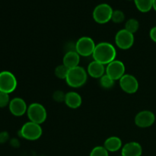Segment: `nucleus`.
Masks as SVG:
<instances>
[{
	"mask_svg": "<svg viewBox=\"0 0 156 156\" xmlns=\"http://www.w3.org/2000/svg\"><path fill=\"white\" fill-rule=\"evenodd\" d=\"M92 56L94 60L103 65H108L116 59L117 50L110 43L100 42L96 44Z\"/></svg>",
	"mask_w": 156,
	"mask_h": 156,
	"instance_id": "1",
	"label": "nucleus"
},
{
	"mask_svg": "<svg viewBox=\"0 0 156 156\" xmlns=\"http://www.w3.org/2000/svg\"><path fill=\"white\" fill-rule=\"evenodd\" d=\"M87 79H88L87 71L83 67L79 66L69 70L66 82L69 86L77 88L83 86L87 82Z\"/></svg>",
	"mask_w": 156,
	"mask_h": 156,
	"instance_id": "2",
	"label": "nucleus"
},
{
	"mask_svg": "<svg viewBox=\"0 0 156 156\" xmlns=\"http://www.w3.org/2000/svg\"><path fill=\"white\" fill-rule=\"evenodd\" d=\"M20 136L24 140L34 141L41 138L43 130L41 125L34 122L29 121L24 123L19 131Z\"/></svg>",
	"mask_w": 156,
	"mask_h": 156,
	"instance_id": "3",
	"label": "nucleus"
},
{
	"mask_svg": "<svg viewBox=\"0 0 156 156\" xmlns=\"http://www.w3.org/2000/svg\"><path fill=\"white\" fill-rule=\"evenodd\" d=\"M27 115L30 121L41 125L47 119V113L41 104L32 103L27 107Z\"/></svg>",
	"mask_w": 156,
	"mask_h": 156,
	"instance_id": "4",
	"label": "nucleus"
},
{
	"mask_svg": "<svg viewBox=\"0 0 156 156\" xmlns=\"http://www.w3.org/2000/svg\"><path fill=\"white\" fill-rule=\"evenodd\" d=\"M113 12L114 10L110 5L107 3H101L94 8L92 16L94 21L98 24H106L108 21H111Z\"/></svg>",
	"mask_w": 156,
	"mask_h": 156,
	"instance_id": "5",
	"label": "nucleus"
},
{
	"mask_svg": "<svg viewBox=\"0 0 156 156\" xmlns=\"http://www.w3.org/2000/svg\"><path fill=\"white\" fill-rule=\"evenodd\" d=\"M17 85L18 82L13 73L9 71L0 72V91L10 94L16 89Z\"/></svg>",
	"mask_w": 156,
	"mask_h": 156,
	"instance_id": "6",
	"label": "nucleus"
},
{
	"mask_svg": "<svg viewBox=\"0 0 156 156\" xmlns=\"http://www.w3.org/2000/svg\"><path fill=\"white\" fill-rule=\"evenodd\" d=\"M95 46L96 44L92 38L84 36L78 40L75 48L79 56L86 57V56H89L93 54Z\"/></svg>",
	"mask_w": 156,
	"mask_h": 156,
	"instance_id": "7",
	"label": "nucleus"
},
{
	"mask_svg": "<svg viewBox=\"0 0 156 156\" xmlns=\"http://www.w3.org/2000/svg\"><path fill=\"white\" fill-rule=\"evenodd\" d=\"M115 43L121 50H128L134 44V36L126 29H121L115 35Z\"/></svg>",
	"mask_w": 156,
	"mask_h": 156,
	"instance_id": "8",
	"label": "nucleus"
},
{
	"mask_svg": "<svg viewBox=\"0 0 156 156\" xmlns=\"http://www.w3.org/2000/svg\"><path fill=\"white\" fill-rule=\"evenodd\" d=\"M125 70H126V68L123 62L115 59L107 65L105 73L113 80L116 81L120 80L124 76Z\"/></svg>",
	"mask_w": 156,
	"mask_h": 156,
	"instance_id": "9",
	"label": "nucleus"
},
{
	"mask_svg": "<svg viewBox=\"0 0 156 156\" xmlns=\"http://www.w3.org/2000/svg\"><path fill=\"white\" fill-rule=\"evenodd\" d=\"M120 87L127 94H134L139 89V82L135 76L130 74H125L119 80Z\"/></svg>",
	"mask_w": 156,
	"mask_h": 156,
	"instance_id": "10",
	"label": "nucleus"
},
{
	"mask_svg": "<svg viewBox=\"0 0 156 156\" xmlns=\"http://www.w3.org/2000/svg\"><path fill=\"white\" fill-rule=\"evenodd\" d=\"M155 121V115L150 111H142L135 117V123L138 127L148 128L153 125Z\"/></svg>",
	"mask_w": 156,
	"mask_h": 156,
	"instance_id": "11",
	"label": "nucleus"
},
{
	"mask_svg": "<svg viewBox=\"0 0 156 156\" xmlns=\"http://www.w3.org/2000/svg\"><path fill=\"white\" fill-rule=\"evenodd\" d=\"M9 111L15 117H21L27 113V106L24 99L21 98H14L9 105Z\"/></svg>",
	"mask_w": 156,
	"mask_h": 156,
	"instance_id": "12",
	"label": "nucleus"
},
{
	"mask_svg": "<svg viewBox=\"0 0 156 156\" xmlns=\"http://www.w3.org/2000/svg\"><path fill=\"white\" fill-rule=\"evenodd\" d=\"M142 154L143 148L136 142H129L123 146L121 149L122 156H141Z\"/></svg>",
	"mask_w": 156,
	"mask_h": 156,
	"instance_id": "13",
	"label": "nucleus"
},
{
	"mask_svg": "<svg viewBox=\"0 0 156 156\" xmlns=\"http://www.w3.org/2000/svg\"><path fill=\"white\" fill-rule=\"evenodd\" d=\"M105 70L106 68L105 67V65L95 60H93L88 64L87 73L94 79H100L105 75Z\"/></svg>",
	"mask_w": 156,
	"mask_h": 156,
	"instance_id": "14",
	"label": "nucleus"
},
{
	"mask_svg": "<svg viewBox=\"0 0 156 156\" xmlns=\"http://www.w3.org/2000/svg\"><path fill=\"white\" fill-rule=\"evenodd\" d=\"M80 62V56L76 51H69L64 55L62 59V64L66 66L69 69L79 66Z\"/></svg>",
	"mask_w": 156,
	"mask_h": 156,
	"instance_id": "15",
	"label": "nucleus"
},
{
	"mask_svg": "<svg viewBox=\"0 0 156 156\" xmlns=\"http://www.w3.org/2000/svg\"><path fill=\"white\" fill-rule=\"evenodd\" d=\"M64 103L69 108L76 109L81 106L82 103V99L79 93L76 92V91H69L66 94Z\"/></svg>",
	"mask_w": 156,
	"mask_h": 156,
	"instance_id": "16",
	"label": "nucleus"
},
{
	"mask_svg": "<svg viewBox=\"0 0 156 156\" xmlns=\"http://www.w3.org/2000/svg\"><path fill=\"white\" fill-rule=\"evenodd\" d=\"M104 147L108 151V152H114L122 149L123 144H122L121 140L119 137L111 136L105 141Z\"/></svg>",
	"mask_w": 156,
	"mask_h": 156,
	"instance_id": "17",
	"label": "nucleus"
},
{
	"mask_svg": "<svg viewBox=\"0 0 156 156\" xmlns=\"http://www.w3.org/2000/svg\"><path fill=\"white\" fill-rule=\"evenodd\" d=\"M136 6L140 12L146 13L153 9V0H134Z\"/></svg>",
	"mask_w": 156,
	"mask_h": 156,
	"instance_id": "18",
	"label": "nucleus"
},
{
	"mask_svg": "<svg viewBox=\"0 0 156 156\" xmlns=\"http://www.w3.org/2000/svg\"><path fill=\"white\" fill-rule=\"evenodd\" d=\"M139 28H140V23H139L138 20L135 19V18H129L125 24L124 29H126L127 31L130 32L133 34H134L139 30Z\"/></svg>",
	"mask_w": 156,
	"mask_h": 156,
	"instance_id": "19",
	"label": "nucleus"
},
{
	"mask_svg": "<svg viewBox=\"0 0 156 156\" xmlns=\"http://www.w3.org/2000/svg\"><path fill=\"white\" fill-rule=\"evenodd\" d=\"M69 70V69L66 66H65L63 64H61V65L57 66L56 67L54 70V73L58 79H65L66 80L67 75H68Z\"/></svg>",
	"mask_w": 156,
	"mask_h": 156,
	"instance_id": "20",
	"label": "nucleus"
},
{
	"mask_svg": "<svg viewBox=\"0 0 156 156\" xmlns=\"http://www.w3.org/2000/svg\"><path fill=\"white\" fill-rule=\"evenodd\" d=\"M100 85L105 89H110L114 86V80L110 78L108 75L105 74L101 78H100Z\"/></svg>",
	"mask_w": 156,
	"mask_h": 156,
	"instance_id": "21",
	"label": "nucleus"
},
{
	"mask_svg": "<svg viewBox=\"0 0 156 156\" xmlns=\"http://www.w3.org/2000/svg\"><path fill=\"white\" fill-rule=\"evenodd\" d=\"M89 156H109V153L104 146H98L91 151Z\"/></svg>",
	"mask_w": 156,
	"mask_h": 156,
	"instance_id": "22",
	"label": "nucleus"
},
{
	"mask_svg": "<svg viewBox=\"0 0 156 156\" xmlns=\"http://www.w3.org/2000/svg\"><path fill=\"white\" fill-rule=\"evenodd\" d=\"M125 15L121 10H114L111 16V21L114 23H121L124 21Z\"/></svg>",
	"mask_w": 156,
	"mask_h": 156,
	"instance_id": "23",
	"label": "nucleus"
},
{
	"mask_svg": "<svg viewBox=\"0 0 156 156\" xmlns=\"http://www.w3.org/2000/svg\"><path fill=\"white\" fill-rule=\"evenodd\" d=\"M10 101L11 100L10 98H9V94L0 91V108H5L6 106L9 105Z\"/></svg>",
	"mask_w": 156,
	"mask_h": 156,
	"instance_id": "24",
	"label": "nucleus"
},
{
	"mask_svg": "<svg viewBox=\"0 0 156 156\" xmlns=\"http://www.w3.org/2000/svg\"><path fill=\"white\" fill-rule=\"evenodd\" d=\"M53 100L56 101V102H64L65 101L66 94L62 91H56L53 93Z\"/></svg>",
	"mask_w": 156,
	"mask_h": 156,
	"instance_id": "25",
	"label": "nucleus"
},
{
	"mask_svg": "<svg viewBox=\"0 0 156 156\" xmlns=\"http://www.w3.org/2000/svg\"><path fill=\"white\" fill-rule=\"evenodd\" d=\"M9 134L7 132L0 133V143H4L9 140Z\"/></svg>",
	"mask_w": 156,
	"mask_h": 156,
	"instance_id": "26",
	"label": "nucleus"
},
{
	"mask_svg": "<svg viewBox=\"0 0 156 156\" xmlns=\"http://www.w3.org/2000/svg\"><path fill=\"white\" fill-rule=\"evenodd\" d=\"M149 37L152 39V41L156 43V26L153 27L149 31Z\"/></svg>",
	"mask_w": 156,
	"mask_h": 156,
	"instance_id": "27",
	"label": "nucleus"
},
{
	"mask_svg": "<svg viewBox=\"0 0 156 156\" xmlns=\"http://www.w3.org/2000/svg\"><path fill=\"white\" fill-rule=\"evenodd\" d=\"M153 9L156 11V0H153Z\"/></svg>",
	"mask_w": 156,
	"mask_h": 156,
	"instance_id": "28",
	"label": "nucleus"
},
{
	"mask_svg": "<svg viewBox=\"0 0 156 156\" xmlns=\"http://www.w3.org/2000/svg\"><path fill=\"white\" fill-rule=\"evenodd\" d=\"M127 1H133V0H127ZM133 1H134V0H133Z\"/></svg>",
	"mask_w": 156,
	"mask_h": 156,
	"instance_id": "29",
	"label": "nucleus"
},
{
	"mask_svg": "<svg viewBox=\"0 0 156 156\" xmlns=\"http://www.w3.org/2000/svg\"><path fill=\"white\" fill-rule=\"evenodd\" d=\"M121 156H122V155H121Z\"/></svg>",
	"mask_w": 156,
	"mask_h": 156,
	"instance_id": "30",
	"label": "nucleus"
}]
</instances>
